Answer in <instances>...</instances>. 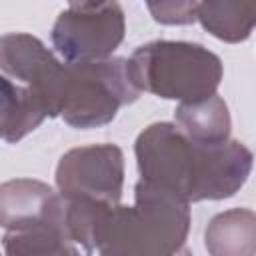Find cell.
Listing matches in <instances>:
<instances>
[{
    "mask_svg": "<svg viewBox=\"0 0 256 256\" xmlns=\"http://www.w3.org/2000/svg\"><path fill=\"white\" fill-rule=\"evenodd\" d=\"M190 202L178 194L138 180L134 204L108 210L96 232L100 256H194L186 246Z\"/></svg>",
    "mask_w": 256,
    "mask_h": 256,
    "instance_id": "6da1fadb",
    "label": "cell"
},
{
    "mask_svg": "<svg viewBox=\"0 0 256 256\" xmlns=\"http://www.w3.org/2000/svg\"><path fill=\"white\" fill-rule=\"evenodd\" d=\"M130 68L142 92L178 104H198L218 94L224 64L198 42L152 40L130 54Z\"/></svg>",
    "mask_w": 256,
    "mask_h": 256,
    "instance_id": "7a4b0ae2",
    "label": "cell"
},
{
    "mask_svg": "<svg viewBox=\"0 0 256 256\" xmlns=\"http://www.w3.org/2000/svg\"><path fill=\"white\" fill-rule=\"evenodd\" d=\"M130 60L112 56L98 62H66V88L60 116L78 130L110 124L122 106L140 98Z\"/></svg>",
    "mask_w": 256,
    "mask_h": 256,
    "instance_id": "3957f363",
    "label": "cell"
},
{
    "mask_svg": "<svg viewBox=\"0 0 256 256\" xmlns=\"http://www.w3.org/2000/svg\"><path fill=\"white\" fill-rule=\"evenodd\" d=\"M126 34L118 2H72L52 24V46L68 64L112 58Z\"/></svg>",
    "mask_w": 256,
    "mask_h": 256,
    "instance_id": "277c9868",
    "label": "cell"
},
{
    "mask_svg": "<svg viewBox=\"0 0 256 256\" xmlns=\"http://www.w3.org/2000/svg\"><path fill=\"white\" fill-rule=\"evenodd\" d=\"M134 154L140 180L166 188L192 204L198 148L174 122L146 126L134 142Z\"/></svg>",
    "mask_w": 256,
    "mask_h": 256,
    "instance_id": "5b68a950",
    "label": "cell"
},
{
    "mask_svg": "<svg viewBox=\"0 0 256 256\" xmlns=\"http://www.w3.org/2000/svg\"><path fill=\"white\" fill-rule=\"evenodd\" d=\"M54 180L64 200L118 206L124 190V154L108 142L70 148L60 156Z\"/></svg>",
    "mask_w": 256,
    "mask_h": 256,
    "instance_id": "8992f818",
    "label": "cell"
},
{
    "mask_svg": "<svg viewBox=\"0 0 256 256\" xmlns=\"http://www.w3.org/2000/svg\"><path fill=\"white\" fill-rule=\"evenodd\" d=\"M2 76L28 86L46 106L48 116L62 112L66 88V62H60L40 38L26 32H8L0 38Z\"/></svg>",
    "mask_w": 256,
    "mask_h": 256,
    "instance_id": "52a82bcc",
    "label": "cell"
},
{
    "mask_svg": "<svg viewBox=\"0 0 256 256\" xmlns=\"http://www.w3.org/2000/svg\"><path fill=\"white\" fill-rule=\"evenodd\" d=\"M196 178L192 202L226 200L232 198L248 180L254 156L240 140H226L222 144H198Z\"/></svg>",
    "mask_w": 256,
    "mask_h": 256,
    "instance_id": "ba28073f",
    "label": "cell"
},
{
    "mask_svg": "<svg viewBox=\"0 0 256 256\" xmlns=\"http://www.w3.org/2000/svg\"><path fill=\"white\" fill-rule=\"evenodd\" d=\"M0 224L16 230L36 224H64V200L58 190L34 178L6 180L0 186Z\"/></svg>",
    "mask_w": 256,
    "mask_h": 256,
    "instance_id": "9c48e42d",
    "label": "cell"
},
{
    "mask_svg": "<svg viewBox=\"0 0 256 256\" xmlns=\"http://www.w3.org/2000/svg\"><path fill=\"white\" fill-rule=\"evenodd\" d=\"M208 256H256V212L230 208L210 218L204 230Z\"/></svg>",
    "mask_w": 256,
    "mask_h": 256,
    "instance_id": "30bf717a",
    "label": "cell"
},
{
    "mask_svg": "<svg viewBox=\"0 0 256 256\" xmlns=\"http://www.w3.org/2000/svg\"><path fill=\"white\" fill-rule=\"evenodd\" d=\"M174 124L180 132L198 144H222L230 140L232 118L222 96H212L198 104H178Z\"/></svg>",
    "mask_w": 256,
    "mask_h": 256,
    "instance_id": "8fae6325",
    "label": "cell"
},
{
    "mask_svg": "<svg viewBox=\"0 0 256 256\" xmlns=\"http://www.w3.org/2000/svg\"><path fill=\"white\" fill-rule=\"evenodd\" d=\"M2 88V140L8 144L20 142L34 132L48 116L44 102L28 88L8 78H0Z\"/></svg>",
    "mask_w": 256,
    "mask_h": 256,
    "instance_id": "7c38bea8",
    "label": "cell"
},
{
    "mask_svg": "<svg viewBox=\"0 0 256 256\" xmlns=\"http://www.w3.org/2000/svg\"><path fill=\"white\" fill-rule=\"evenodd\" d=\"M196 20L214 38L238 44L250 38L256 28V2L242 0H206L198 2Z\"/></svg>",
    "mask_w": 256,
    "mask_h": 256,
    "instance_id": "4fadbf2b",
    "label": "cell"
},
{
    "mask_svg": "<svg viewBox=\"0 0 256 256\" xmlns=\"http://www.w3.org/2000/svg\"><path fill=\"white\" fill-rule=\"evenodd\" d=\"M4 256H80L62 224H36L4 230Z\"/></svg>",
    "mask_w": 256,
    "mask_h": 256,
    "instance_id": "5bb4252c",
    "label": "cell"
},
{
    "mask_svg": "<svg viewBox=\"0 0 256 256\" xmlns=\"http://www.w3.org/2000/svg\"><path fill=\"white\" fill-rule=\"evenodd\" d=\"M110 208L114 206L92 200H64L66 232L74 244L84 248L86 254L96 252V232Z\"/></svg>",
    "mask_w": 256,
    "mask_h": 256,
    "instance_id": "9a60e30c",
    "label": "cell"
},
{
    "mask_svg": "<svg viewBox=\"0 0 256 256\" xmlns=\"http://www.w3.org/2000/svg\"><path fill=\"white\" fill-rule=\"evenodd\" d=\"M152 18L166 26H184L196 22L198 2H150Z\"/></svg>",
    "mask_w": 256,
    "mask_h": 256,
    "instance_id": "2e32d148",
    "label": "cell"
}]
</instances>
